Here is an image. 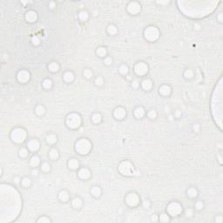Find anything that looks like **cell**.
Returning a JSON list of instances; mask_svg holds the SVG:
<instances>
[{
	"instance_id": "cell-23",
	"label": "cell",
	"mask_w": 223,
	"mask_h": 223,
	"mask_svg": "<svg viewBox=\"0 0 223 223\" xmlns=\"http://www.w3.org/2000/svg\"><path fill=\"white\" fill-rule=\"evenodd\" d=\"M48 158L51 160H57L59 158V152L56 147H52L48 152Z\"/></svg>"
},
{
	"instance_id": "cell-5",
	"label": "cell",
	"mask_w": 223,
	"mask_h": 223,
	"mask_svg": "<svg viewBox=\"0 0 223 223\" xmlns=\"http://www.w3.org/2000/svg\"><path fill=\"white\" fill-rule=\"evenodd\" d=\"M160 35V32L159 29L154 25L147 26L144 31V37L149 42H154L156 41Z\"/></svg>"
},
{
	"instance_id": "cell-31",
	"label": "cell",
	"mask_w": 223,
	"mask_h": 223,
	"mask_svg": "<svg viewBox=\"0 0 223 223\" xmlns=\"http://www.w3.org/2000/svg\"><path fill=\"white\" fill-rule=\"evenodd\" d=\"M42 86L45 90H50L53 86V82L51 78H44L42 81Z\"/></svg>"
},
{
	"instance_id": "cell-59",
	"label": "cell",
	"mask_w": 223,
	"mask_h": 223,
	"mask_svg": "<svg viewBox=\"0 0 223 223\" xmlns=\"http://www.w3.org/2000/svg\"><path fill=\"white\" fill-rule=\"evenodd\" d=\"M156 3L159 4H169V1H157Z\"/></svg>"
},
{
	"instance_id": "cell-49",
	"label": "cell",
	"mask_w": 223,
	"mask_h": 223,
	"mask_svg": "<svg viewBox=\"0 0 223 223\" xmlns=\"http://www.w3.org/2000/svg\"><path fill=\"white\" fill-rule=\"evenodd\" d=\"M140 82L137 80V79H134V80H133L132 81V84H131V85H132V87L133 88H134V89H137L139 86H140Z\"/></svg>"
},
{
	"instance_id": "cell-47",
	"label": "cell",
	"mask_w": 223,
	"mask_h": 223,
	"mask_svg": "<svg viewBox=\"0 0 223 223\" xmlns=\"http://www.w3.org/2000/svg\"><path fill=\"white\" fill-rule=\"evenodd\" d=\"M193 209L192 208H187L186 210V212H185V215H186V217L187 218H191L192 216H193Z\"/></svg>"
},
{
	"instance_id": "cell-43",
	"label": "cell",
	"mask_w": 223,
	"mask_h": 223,
	"mask_svg": "<svg viewBox=\"0 0 223 223\" xmlns=\"http://www.w3.org/2000/svg\"><path fill=\"white\" fill-rule=\"evenodd\" d=\"M37 223H51L52 220L50 218H48L47 216H40L37 220Z\"/></svg>"
},
{
	"instance_id": "cell-10",
	"label": "cell",
	"mask_w": 223,
	"mask_h": 223,
	"mask_svg": "<svg viewBox=\"0 0 223 223\" xmlns=\"http://www.w3.org/2000/svg\"><path fill=\"white\" fill-rule=\"evenodd\" d=\"M30 78H31V73L27 70H20L17 73V79L21 84L27 83L30 80Z\"/></svg>"
},
{
	"instance_id": "cell-3",
	"label": "cell",
	"mask_w": 223,
	"mask_h": 223,
	"mask_svg": "<svg viewBox=\"0 0 223 223\" xmlns=\"http://www.w3.org/2000/svg\"><path fill=\"white\" fill-rule=\"evenodd\" d=\"M27 137V133L25 129L22 127H16L11 133V139L16 144L23 143Z\"/></svg>"
},
{
	"instance_id": "cell-24",
	"label": "cell",
	"mask_w": 223,
	"mask_h": 223,
	"mask_svg": "<svg viewBox=\"0 0 223 223\" xmlns=\"http://www.w3.org/2000/svg\"><path fill=\"white\" fill-rule=\"evenodd\" d=\"M40 164H41V159H40L39 156L36 153L33 154L30 159V166L32 167H37L40 166Z\"/></svg>"
},
{
	"instance_id": "cell-14",
	"label": "cell",
	"mask_w": 223,
	"mask_h": 223,
	"mask_svg": "<svg viewBox=\"0 0 223 223\" xmlns=\"http://www.w3.org/2000/svg\"><path fill=\"white\" fill-rule=\"evenodd\" d=\"M25 20L30 23V24H33L35 22L37 21V18H38V15H37V12L34 10H30L28 11L25 14Z\"/></svg>"
},
{
	"instance_id": "cell-8",
	"label": "cell",
	"mask_w": 223,
	"mask_h": 223,
	"mask_svg": "<svg viewBox=\"0 0 223 223\" xmlns=\"http://www.w3.org/2000/svg\"><path fill=\"white\" fill-rule=\"evenodd\" d=\"M133 71H134V73H135L136 75H138L140 77H143V76L147 74V73H148V65L146 62H144V61H140V62L135 64Z\"/></svg>"
},
{
	"instance_id": "cell-57",
	"label": "cell",
	"mask_w": 223,
	"mask_h": 223,
	"mask_svg": "<svg viewBox=\"0 0 223 223\" xmlns=\"http://www.w3.org/2000/svg\"><path fill=\"white\" fill-rule=\"evenodd\" d=\"M193 27H194V29H195L196 31H200V30L201 29V25H200L199 23H195V24L193 25Z\"/></svg>"
},
{
	"instance_id": "cell-56",
	"label": "cell",
	"mask_w": 223,
	"mask_h": 223,
	"mask_svg": "<svg viewBox=\"0 0 223 223\" xmlns=\"http://www.w3.org/2000/svg\"><path fill=\"white\" fill-rule=\"evenodd\" d=\"M217 19L219 20L220 23H222L223 22V14L222 12H220V13L217 15Z\"/></svg>"
},
{
	"instance_id": "cell-37",
	"label": "cell",
	"mask_w": 223,
	"mask_h": 223,
	"mask_svg": "<svg viewBox=\"0 0 223 223\" xmlns=\"http://www.w3.org/2000/svg\"><path fill=\"white\" fill-rule=\"evenodd\" d=\"M159 221L161 222H169L171 221L170 215L167 213H162L159 216Z\"/></svg>"
},
{
	"instance_id": "cell-4",
	"label": "cell",
	"mask_w": 223,
	"mask_h": 223,
	"mask_svg": "<svg viewBox=\"0 0 223 223\" xmlns=\"http://www.w3.org/2000/svg\"><path fill=\"white\" fill-rule=\"evenodd\" d=\"M118 170L122 175H125V176H133L135 174L134 167L128 160H124L120 162L118 167Z\"/></svg>"
},
{
	"instance_id": "cell-25",
	"label": "cell",
	"mask_w": 223,
	"mask_h": 223,
	"mask_svg": "<svg viewBox=\"0 0 223 223\" xmlns=\"http://www.w3.org/2000/svg\"><path fill=\"white\" fill-rule=\"evenodd\" d=\"M90 193L94 198H100L102 194V189H101L100 186H93L91 188Z\"/></svg>"
},
{
	"instance_id": "cell-48",
	"label": "cell",
	"mask_w": 223,
	"mask_h": 223,
	"mask_svg": "<svg viewBox=\"0 0 223 223\" xmlns=\"http://www.w3.org/2000/svg\"><path fill=\"white\" fill-rule=\"evenodd\" d=\"M31 174L32 176H37L39 174V169L37 167H32V169L31 170Z\"/></svg>"
},
{
	"instance_id": "cell-33",
	"label": "cell",
	"mask_w": 223,
	"mask_h": 223,
	"mask_svg": "<svg viewBox=\"0 0 223 223\" xmlns=\"http://www.w3.org/2000/svg\"><path fill=\"white\" fill-rule=\"evenodd\" d=\"M40 170L43 173H49L52 170V166L48 162H42L39 166Z\"/></svg>"
},
{
	"instance_id": "cell-51",
	"label": "cell",
	"mask_w": 223,
	"mask_h": 223,
	"mask_svg": "<svg viewBox=\"0 0 223 223\" xmlns=\"http://www.w3.org/2000/svg\"><path fill=\"white\" fill-rule=\"evenodd\" d=\"M174 117L176 118V119H180V118L181 117V112L180 111L179 109L175 110L174 113Z\"/></svg>"
},
{
	"instance_id": "cell-20",
	"label": "cell",
	"mask_w": 223,
	"mask_h": 223,
	"mask_svg": "<svg viewBox=\"0 0 223 223\" xmlns=\"http://www.w3.org/2000/svg\"><path fill=\"white\" fill-rule=\"evenodd\" d=\"M47 69L49 70V72L52 73H56L60 70V66L58 62L56 61H52L51 63L48 64L47 66Z\"/></svg>"
},
{
	"instance_id": "cell-45",
	"label": "cell",
	"mask_w": 223,
	"mask_h": 223,
	"mask_svg": "<svg viewBox=\"0 0 223 223\" xmlns=\"http://www.w3.org/2000/svg\"><path fill=\"white\" fill-rule=\"evenodd\" d=\"M112 63H113V59H112V57L107 56V57H106V58L104 59V64H105L106 66H110L112 65Z\"/></svg>"
},
{
	"instance_id": "cell-35",
	"label": "cell",
	"mask_w": 223,
	"mask_h": 223,
	"mask_svg": "<svg viewBox=\"0 0 223 223\" xmlns=\"http://www.w3.org/2000/svg\"><path fill=\"white\" fill-rule=\"evenodd\" d=\"M32 181L29 177H24V178H22L20 184L25 188H29L30 186H32Z\"/></svg>"
},
{
	"instance_id": "cell-7",
	"label": "cell",
	"mask_w": 223,
	"mask_h": 223,
	"mask_svg": "<svg viewBox=\"0 0 223 223\" xmlns=\"http://www.w3.org/2000/svg\"><path fill=\"white\" fill-rule=\"evenodd\" d=\"M125 201H126V204L128 205L129 207H135L140 204V198L138 193H136L134 192H131L126 194V196L125 198Z\"/></svg>"
},
{
	"instance_id": "cell-16",
	"label": "cell",
	"mask_w": 223,
	"mask_h": 223,
	"mask_svg": "<svg viewBox=\"0 0 223 223\" xmlns=\"http://www.w3.org/2000/svg\"><path fill=\"white\" fill-rule=\"evenodd\" d=\"M67 167L71 169V170H73V171H76V170H78L79 167H80V163L78 161V159L76 158H72L68 160L67 162Z\"/></svg>"
},
{
	"instance_id": "cell-26",
	"label": "cell",
	"mask_w": 223,
	"mask_h": 223,
	"mask_svg": "<svg viewBox=\"0 0 223 223\" xmlns=\"http://www.w3.org/2000/svg\"><path fill=\"white\" fill-rule=\"evenodd\" d=\"M45 141L48 145H54L55 143H57L58 141V137L56 134L54 133H50L47 134L45 137Z\"/></svg>"
},
{
	"instance_id": "cell-17",
	"label": "cell",
	"mask_w": 223,
	"mask_h": 223,
	"mask_svg": "<svg viewBox=\"0 0 223 223\" xmlns=\"http://www.w3.org/2000/svg\"><path fill=\"white\" fill-rule=\"evenodd\" d=\"M146 114H147V112L145 110V108L141 106L137 107L133 111V115L136 119H142L146 116Z\"/></svg>"
},
{
	"instance_id": "cell-44",
	"label": "cell",
	"mask_w": 223,
	"mask_h": 223,
	"mask_svg": "<svg viewBox=\"0 0 223 223\" xmlns=\"http://www.w3.org/2000/svg\"><path fill=\"white\" fill-rule=\"evenodd\" d=\"M31 42H32V44L34 46H38L40 44V39H39V37H37V36H33V37H32Z\"/></svg>"
},
{
	"instance_id": "cell-41",
	"label": "cell",
	"mask_w": 223,
	"mask_h": 223,
	"mask_svg": "<svg viewBox=\"0 0 223 223\" xmlns=\"http://www.w3.org/2000/svg\"><path fill=\"white\" fill-rule=\"evenodd\" d=\"M147 117H148L150 119H155L157 117H158V112L155 109H151L150 111L147 112Z\"/></svg>"
},
{
	"instance_id": "cell-36",
	"label": "cell",
	"mask_w": 223,
	"mask_h": 223,
	"mask_svg": "<svg viewBox=\"0 0 223 223\" xmlns=\"http://www.w3.org/2000/svg\"><path fill=\"white\" fill-rule=\"evenodd\" d=\"M45 107L43 105H37L35 107V113L37 114V116H43L45 113Z\"/></svg>"
},
{
	"instance_id": "cell-22",
	"label": "cell",
	"mask_w": 223,
	"mask_h": 223,
	"mask_svg": "<svg viewBox=\"0 0 223 223\" xmlns=\"http://www.w3.org/2000/svg\"><path fill=\"white\" fill-rule=\"evenodd\" d=\"M95 53L96 55L99 57V58H101V59H105L106 57H107V49L105 47V46H99L96 51H95Z\"/></svg>"
},
{
	"instance_id": "cell-50",
	"label": "cell",
	"mask_w": 223,
	"mask_h": 223,
	"mask_svg": "<svg viewBox=\"0 0 223 223\" xmlns=\"http://www.w3.org/2000/svg\"><path fill=\"white\" fill-rule=\"evenodd\" d=\"M193 132H195V133H199L200 130V126L198 123L193 124Z\"/></svg>"
},
{
	"instance_id": "cell-27",
	"label": "cell",
	"mask_w": 223,
	"mask_h": 223,
	"mask_svg": "<svg viewBox=\"0 0 223 223\" xmlns=\"http://www.w3.org/2000/svg\"><path fill=\"white\" fill-rule=\"evenodd\" d=\"M72 206L75 209H79L83 206V200L80 197H75L72 200Z\"/></svg>"
},
{
	"instance_id": "cell-30",
	"label": "cell",
	"mask_w": 223,
	"mask_h": 223,
	"mask_svg": "<svg viewBox=\"0 0 223 223\" xmlns=\"http://www.w3.org/2000/svg\"><path fill=\"white\" fill-rule=\"evenodd\" d=\"M78 19L81 21V22H85L89 19V12L85 10H82L78 12Z\"/></svg>"
},
{
	"instance_id": "cell-19",
	"label": "cell",
	"mask_w": 223,
	"mask_h": 223,
	"mask_svg": "<svg viewBox=\"0 0 223 223\" xmlns=\"http://www.w3.org/2000/svg\"><path fill=\"white\" fill-rule=\"evenodd\" d=\"M140 85H141V87H142L143 90H145V91H150V90L152 88V86H153V82L152 81V79L147 78H144V79L141 81Z\"/></svg>"
},
{
	"instance_id": "cell-1",
	"label": "cell",
	"mask_w": 223,
	"mask_h": 223,
	"mask_svg": "<svg viewBox=\"0 0 223 223\" xmlns=\"http://www.w3.org/2000/svg\"><path fill=\"white\" fill-rule=\"evenodd\" d=\"M92 143L88 139L81 138L75 143V150L80 155H86L92 150Z\"/></svg>"
},
{
	"instance_id": "cell-11",
	"label": "cell",
	"mask_w": 223,
	"mask_h": 223,
	"mask_svg": "<svg viewBox=\"0 0 223 223\" xmlns=\"http://www.w3.org/2000/svg\"><path fill=\"white\" fill-rule=\"evenodd\" d=\"M92 176L91 170L87 167H79L78 170V177L82 181L89 180Z\"/></svg>"
},
{
	"instance_id": "cell-52",
	"label": "cell",
	"mask_w": 223,
	"mask_h": 223,
	"mask_svg": "<svg viewBox=\"0 0 223 223\" xmlns=\"http://www.w3.org/2000/svg\"><path fill=\"white\" fill-rule=\"evenodd\" d=\"M49 9H51V10H54L55 9V7H56V2L55 1H50L49 2Z\"/></svg>"
},
{
	"instance_id": "cell-61",
	"label": "cell",
	"mask_w": 223,
	"mask_h": 223,
	"mask_svg": "<svg viewBox=\"0 0 223 223\" xmlns=\"http://www.w3.org/2000/svg\"><path fill=\"white\" fill-rule=\"evenodd\" d=\"M218 158H219V161H220V163H221V164H222V157H221V154H219V155H218Z\"/></svg>"
},
{
	"instance_id": "cell-39",
	"label": "cell",
	"mask_w": 223,
	"mask_h": 223,
	"mask_svg": "<svg viewBox=\"0 0 223 223\" xmlns=\"http://www.w3.org/2000/svg\"><path fill=\"white\" fill-rule=\"evenodd\" d=\"M83 76L86 78V79H91L93 77V72L89 69V68H85L83 71Z\"/></svg>"
},
{
	"instance_id": "cell-38",
	"label": "cell",
	"mask_w": 223,
	"mask_h": 223,
	"mask_svg": "<svg viewBox=\"0 0 223 223\" xmlns=\"http://www.w3.org/2000/svg\"><path fill=\"white\" fill-rule=\"evenodd\" d=\"M29 149L27 147H21L18 150V156L20 158H26L29 155Z\"/></svg>"
},
{
	"instance_id": "cell-53",
	"label": "cell",
	"mask_w": 223,
	"mask_h": 223,
	"mask_svg": "<svg viewBox=\"0 0 223 223\" xmlns=\"http://www.w3.org/2000/svg\"><path fill=\"white\" fill-rule=\"evenodd\" d=\"M151 221H152V222H158V221H159V216H158L156 214L152 215V217H151Z\"/></svg>"
},
{
	"instance_id": "cell-60",
	"label": "cell",
	"mask_w": 223,
	"mask_h": 223,
	"mask_svg": "<svg viewBox=\"0 0 223 223\" xmlns=\"http://www.w3.org/2000/svg\"><path fill=\"white\" fill-rule=\"evenodd\" d=\"M169 110H170L169 107H165V111H166V112H169Z\"/></svg>"
},
{
	"instance_id": "cell-9",
	"label": "cell",
	"mask_w": 223,
	"mask_h": 223,
	"mask_svg": "<svg viewBox=\"0 0 223 223\" xmlns=\"http://www.w3.org/2000/svg\"><path fill=\"white\" fill-rule=\"evenodd\" d=\"M126 11L131 15H138L141 11V4L137 1H131L126 5Z\"/></svg>"
},
{
	"instance_id": "cell-46",
	"label": "cell",
	"mask_w": 223,
	"mask_h": 223,
	"mask_svg": "<svg viewBox=\"0 0 223 223\" xmlns=\"http://www.w3.org/2000/svg\"><path fill=\"white\" fill-rule=\"evenodd\" d=\"M195 208L199 211L202 210L204 208V202L202 200H198L196 203H195Z\"/></svg>"
},
{
	"instance_id": "cell-21",
	"label": "cell",
	"mask_w": 223,
	"mask_h": 223,
	"mask_svg": "<svg viewBox=\"0 0 223 223\" xmlns=\"http://www.w3.org/2000/svg\"><path fill=\"white\" fill-rule=\"evenodd\" d=\"M75 75L72 71H66L64 74H63V80L66 83L71 84L74 81Z\"/></svg>"
},
{
	"instance_id": "cell-13",
	"label": "cell",
	"mask_w": 223,
	"mask_h": 223,
	"mask_svg": "<svg viewBox=\"0 0 223 223\" xmlns=\"http://www.w3.org/2000/svg\"><path fill=\"white\" fill-rule=\"evenodd\" d=\"M26 147L29 149L30 152H36L40 148V142L37 139H32L29 140L26 143Z\"/></svg>"
},
{
	"instance_id": "cell-12",
	"label": "cell",
	"mask_w": 223,
	"mask_h": 223,
	"mask_svg": "<svg viewBox=\"0 0 223 223\" xmlns=\"http://www.w3.org/2000/svg\"><path fill=\"white\" fill-rule=\"evenodd\" d=\"M126 116V110L123 107H118L113 110V117L117 120H123Z\"/></svg>"
},
{
	"instance_id": "cell-55",
	"label": "cell",
	"mask_w": 223,
	"mask_h": 223,
	"mask_svg": "<svg viewBox=\"0 0 223 223\" xmlns=\"http://www.w3.org/2000/svg\"><path fill=\"white\" fill-rule=\"evenodd\" d=\"M143 206H144V207H146V208H149V207H151V202H150L149 200H145V201L143 202Z\"/></svg>"
},
{
	"instance_id": "cell-42",
	"label": "cell",
	"mask_w": 223,
	"mask_h": 223,
	"mask_svg": "<svg viewBox=\"0 0 223 223\" xmlns=\"http://www.w3.org/2000/svg\"><path fill=\"white\" fill-rule=\"evenodd\" d=\"M94 84H95L97 86H102L103 84H104V78H103L101 76L96 77L95 79H94Z\"/></svg>"
},
{
	"instance_id": "cell-6",
	"label": "cell",
	"mask_w": 223,
	"mask_h": 223,
	"mask_svg": "<svg viewBox=\"0 0 223 223\" xmlns=\"http://www.w3.org/2000/svg\"><path fill=\"white\" fill-rule=\"evenodd\" d=\"M182 206L176 201L170 202L167 207V213L170 216H178L182 213Z\"/></svg>"
},
{
	"instance_id": "cell-29",
	"label": "cell",
	"mask_w": 223,
	"mask_h": 223,
	"mask_svg": "<svg viewBox=\"0 0 223 223\" xmlns=\"http://www.w3.org/2000/svg\"><path fill=\"white\" fill-rule=\"evenodd\" d=\"M102 119H103V117H102L101 113H100V112H94L91 116V120L94 124H100V123H101Z\"/></svg>"
},
{
	"instance_id": "cell-28",
	"label": "cell",
	"mask_w": 223,
	"mask_h": 223,
	"mask_svg": "<svg viewBox=\"0 0 223 223\" xmlns=\"http://www.w3.org/2000/svg\"><path fill=\"white\" fill-rule=\"evenodd\" d=\"M186 194L189 198L191 199H195L198 197L199 195V191L197 188L195 187H189L187 190H186Z\"/></svg>"
},
{
	"instance_id": "cell-54",
	"label": "cell",
	"mask_w": 223,
	"mask_h": 223,
	"mask_svg": "<svg viewBox=\"0 0 223 223\" xmlns=\"http://www.w3.org/2000/svg\"><path fill=\"white\" fill-rule=\"evenodd\" d=\"M222 221H223V218L221 215H217V216H216V218H215V222L222 223Z\"/></svg>"
},
{
	"instance_id": "cell-18",
	"label": "cell",
	"mask_w": 223,
	"mask_h": 223,
	"mask_svg": "<svg viewBox=\"0 0 223 223\" xmlns=\"http://www.w3.org/2000/svg\"><path fill=\"white\" fill-rule=\"evenodd\" d=\"M58 198L61 202H68L70 200V193L67 190H61L58 194Z\"/></svg>"
},
{
	"instance_id": "cell-34",
	"label": "cell",
	"mask_w": 223,
	"mask_h": 223,
	"mask_svg": "<svg viewBox=\"0 0 223 223\" xmlns=\"http://www.w3.org/2000/svg\"><path fill=\"white\" fill-rule=\"evenodd\" d=\"M119 73L121 75L126 76V75L129 73V67H128V66L126 65V64L120 65L119 67Z\"/></svg>"
},
{
	"instance_id": "cell-58",
	"label": "cell",
	"mask_w": 223,
	"mask_h": 223,
	"mask_svg": "<svg viewBox=\"0 0 223 223\" xmlns=\"http://www.w3.org/2000/svg\"><path fill=\"white\" fill-rule=\"evenodd\" d=\"M21 180H22V179H20L19 177H15V178H14V181H15V183H16V184H19V183H21Z\"/></svg>"
},
{
	"instance_id": "cell-15",
	"label": "cell",
	"mask_w": 223,
	"mask_h": 223,
	"mask_svg": "<svg viewBox=\"0 0 223 223\" xmlns=\"http://www.w3.org/2000/svg\"><path fill=\"white\" fill-rule=\"evenodd\" d=\"M159 93L161 96L164 97H168L172 94V87L169 85H162L159 87Z\"/></svg>"
},
{
	"instance_id": "cell-40",
	"label": "cell",
	"mask_w": 223,
	"mask_h": 223,
	"mask_svg": "<svg viewBox=\"0 0 223 223\" xmlns=\"http://www.w3.org/2000/svg\"><path fill=\"white\" fill-rule=\"evenodd\" d=\"M183 76L186 79H192L194 77V73L191 69H186L183 73Z\"/></svg>"
},
{
	"instance_id": "cell-32",
	"label": "cell",
	"mask_w": 223,
	"mask_h": 223,
	"mask_svg": "<svg viewBox=\"0 0 223 223\" xmlns=\"http://www.w3.org/2000/svg\"><path fill=\"white\" fill-rule=\"evenodd\" d=\"M107 33H108L109 35H116V34L118 33L119 30H118V27H117L115 25L110 24V25H108L107 27Z\"/></svg>"
},
{
	"instance_id": "cell-2",
	"label": "cell",
	"mask_w": 223,
	"mask_h": 223,
	"mask_svg": "<svg viewBox=\"0 0 223 223\" xmlns=\"http://www.w3.org/2000/svg\"><path fill=\"white\" fill-rule=\"evenodd\" d=\"M82 124V119L81 116L77 112H72L67 115L66 119V125L70 129H78Z\"/></svg>"
}]
</instances>
